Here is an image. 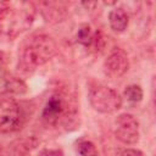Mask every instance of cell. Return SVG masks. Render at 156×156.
I'll return each mask as SVG.
<instances>
[{
    "instance_id": "11",
    "label": "cell",
    "mask_w": 156,
    "mask_h": 156,
    "mask_svg": "<svg viewBox=\"0 0 156 156\" xmlns=\"http://www.w3.org/2000/svg\"><path fill=\"white\" fill-rule=\"evenodd\" d=\"M124 95L129 101L138 102V101H140L143 99V89L139 85L132 84V85H128L124 89Z\"/></svg>"
},
{
    "instance_id": "2",
    "label": "cell",
    "mask_w": 156,
    "mask_h": 156,
    "mask_svg": "<svg viewBox=\"0 0 156 156\" xmlns=\"http://www.w3.org/2000/svg\"><path fill=\"white\" fill-rule=\"evenodd\" d=\"M33 20L34 9L32 4L22 2L15 7H6L0 15V35L11 40L27 30Z\"/></svg>"
},
{
    "instance_id": "8",
    "label": "cell",
    "mask_w": 156,
    "mask_h": 156,
    "mask_svg": "<svg viewBox=\"0 0 156 156\" xmlns=\"http://www.w3.org/2000/svg\"><path fill=\"white\" fill-rule=\"evenodd\" d=\"M26 91V84L13 77L4 67L0 66V95L4 94H23Z\"/></svg>"
},
{
    "instance_id": "9",
    "label": "cell",
    "mask_w": 156,
    "mask_h": 156,
    "mask_svg": "<svg viewBox=\"0 0 156 156\" xmlns=\"http://www.w3.org/2000/svg\"><path fill=\"white\" fill-rule=\"evenodd\" d=\"M108 22H110V26L111 28L115 30V32H123L127 27H128V15L127 12L121 9V7H117V9H113L110 15H108Z\"/></svg>"
},
{
    "instance_id": "10",
    "label": "cell",
    "mask_w": 156,
    "mask_h": 156,
    "mask_svg": "<svg viewBox=\"0 0 156 156\" xmlns=\"http://www.w3.org/2000/svg\"><path fill=\"white\" fill-rule=\"evenodd\" d=\"M93 35H94V34H93L90 27H89L88 24H83V26H80V28L78 29L77 40H78L82 45L89 48L90 44H91V40H93Z\"/></svg>"
},
{
    "instance_id": "7",
    "label": "cell",
    "mask_w": 156,
    "mask_h": 156,
    "mask_svg": "<svg viewBox=\"0 0 156 156\" xmlns=\"http://www.w3.org/2000/svg\"><path fill=\"white\" fill-rule=\"evenodd\" d=\"M128 67H129V60L127 54L122 49L113 50L107 56L104 63L105 73L111 78H118L123 76L128 71Z\"/></svg>"
},
{
    "instance_id": "12",
    "label": "cell",
    "mask_w": 156,
    "mask_h": 156,
    "mask_svg": "<svg viewBox=\"0 0 156 156\" xmlns=\"http://www.w3.org/2000/svg\"><path fill=\"white\" fill-rule=\"evenodd\" d=\"M77 151L80 156H98V150L91 141L83 140L78 144Z\"/></svg>"
},
{
    "instance_id": "15",
    "label": "cell",
    "mask_w": 156,
    "mask_h": 156,
    "mask_svg": "<svg viewBox=\"0 0 156 156\" xmlns=\"http://www.w3.org/2000/svg\"><path fill=\"white\" fill-rule=\"evenodd\" d=\"M2 10H4V9H0V15H1V12H2Z\"/></svg>"
},
{
    "instance_id": "5",
    "label": "cell",
    "mask_w": 156,
    "mask_h": 156,
    "mask_svg": "<svg viewBox=\"0 0 156 156\" xmlns=\"http://www.w3.org/2000/svg\"><path fill=\"white\" fill-rule=\"evenodd\" d=\"M21 111L13 99L0 100V133L17 130L21 126Z\"/></svg>"
},
{
    "instance_id": "6",
    "label": "cell",
    "mask_w": 156,
    "mask_h": 156,
    "mask_svg": "<svg viewBox=\"0 0 156 156\" xmlns=\"http://www.w3.org/2000/svg\"><path fill=\"white\" fill-rule=\"evenodd\" d=\"M115 134L124 144H135L139 140V122L130 113H122L116 118Z\"/></svg>"
},
{
    "instance_id": "13",
    "label": "cell",
    "mask_w": 156,
    "mask_h": 156,
    "mask_svg": "<svg viewBox=\"0 0 156 156\" xmlns=\"http://www.w3.org/2000/svg\"><path fill=\"white\" fill-rule=\"evenodd\" d=\"M39 156H63V152L60 149H45L39 152Z\"/></svg>"
},
{
    "instance_id": "3",
    "label": "cell",
    "mask_w": 156,
    "mask_h": 156,
    "mask_svg": "<svg viewBox=\"0 0 156 156\" xmlns=\"http://www.w3.org/2000/svg\"><path fill=\"white\" fill-rule=\"evenodd\" d=\"M41 117L49 126H57L61 123L71 126L77 117V112L63 94L56 93L46 101Z\"/></svg>"
},
{
    "instance_id": "1",
    "label": "cell",
    "mask_w": 156,
    "mask_h": 156,
    "mask_svg": "<svg viewBox=\"0 0 156 156\" xmlns=\"http://www.w3.org/2000/svg\"><path fill=\"white\" fill-rule=\"evenodd\" d=\"M56 54L54 39L46 34H34L26 40L20 52L18 67L24 72H33L50 61Z\"/></svg>"
},
{
    "instance_id": "4",
    "label": "cell",
    "mask_w": 156,
    "mask_h": 156,
    "mask_svg": "<svg viewBox=\"0 0 156 156\" xmlns=\"http://www.w3.org/2000/svg\"><path fill=\"white\" fill-rule=\"evenodd\" d=\"M88 99L93 108L101 113L116 112L122 106V98L118 91L107 85H95L90 88Z\"/></svg>"
},
{
    "instance_id": "14",
    "label": "cell",
    "mask_w": 156,
    "mask_h": 156,
    "mask_svg": "<svg viewBox=\"0 0 156 156\" xmlns=\"http://www.w3.org/2000/svg\"><path fill=\"white\" fill-rule=\"evenodd\" d=\"M121 156H144L143 152L140 150H136V149H127L122 152Z\"/></svg>"
},
{
    "instance_id": "16",
    "label": "cell",
    "mask_w": 156,
    "mask_h": 156,
    "mask_svg": "<svg viewBox=\"0 0 156 156\" xmlns=\"http://www.w3.org/2000/svg\"><path fill=\"white\" fill-rule=\"evenodd\" d=\"M0 154H1V146H0Z\"/></svg>"
}]
</instances>
